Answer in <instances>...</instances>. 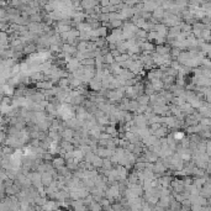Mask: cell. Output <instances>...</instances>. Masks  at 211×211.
Listing matches in <instances>:
<instances>
[{"mask_svg": "<svg viewBox=\"0 0 211 211\" xmlns=\"http://www.w3.org/2000/svg\"><path fill=\"white\" fill-rule=\"evenodd\" d=\"M158 5H157V1H146L145 4H143V8L146 11H152V10H154L156 8H157Z\"/></svg>", "mask_w": 211, "mask_h": 211, "instance_id": "obj_1", "label": "cell"}, {"mask_svg": "<svg viewBox=\"0 0 211 211\" xmlns=\"http://www.w3.org/2000/svg\"><path fill=\"white\" fill-rule=\"evenodd\" d=\"M64 162H66V159H64L63 157H59V158H56V159H53V167L54 168H61V167H63V164H64Z\"/></svg>", "mask_w": 211, "mask_h": 211, "instance_id": "obj_2", "label": "cell"}, {"mask_svg": "<svg viewBox=\"0 0 211 211\" xmlns=\"http://www.w3.org/2000/svg\"><path fill=\"white\" fill-rule=\"evenodd\" d=\"M157 53L159 56H166V54L169 53V48L168 47H163V46H157Z\"/></svg>", "mask_w": 211, "mask_h": 211, "instance_id": "obj_3", "label": "cell"}, {"mask_svg": "<svg viewBox=\"0 0 211 211\" xmlns=\"http://www.w3.org/2000/svg\"><path fill=\"white\" fill-rule=\"evenodd\" d=\"M163 12H164V11H163V9L157 6V8H156L154 10H153V16L156 17V19H160V17H163V15H164Z\"/></svg>", "mask_w": 211, "mask_h": 211, "instance_id": "obj_4", "label": "cell"}, {"mask_svg": "<svg viewBox=\"0 0 211 211\" xmlns=\"http://www.w3.org/2000/svg\"><path fill=\"white\" fill-rule=\"evenodd\" d=\"M62 136H63V138H64V140H67V141H68V140L73 138V136H74V134H73V131L71 130V128H67V130L62 134Z\"/></svg>", "mask_w": 211, "mask_h": 211, "instance_id": "obj_5", "label": "cell"}, {"mask_svg": "<svg viewBox=\"0 0 211 211\" xmlns=\"http://www.w3.org/2000/svg\"><path fill=\"white\" fill-rule=\"evenodd\" d=\"M80 63L83 66H94L95 64V59L94 58H83L80 61Z\"/></svg>", "mask_w": 211, "mask_h": 211, "instance_id": "obj_6", "label": "cell"}, {"mask_svg": "<svg viewBox=\"0 0 211 211\" xmlns=\"http://www.w3.org/2000/svg\"><path fill=\"white\" fill-rule=\"evenodd\" d=\"M38 88H43V89H51L52 88V82H41L37 84Z\"/></svg>", "mask_w": 211, "mask_h": 211, "instance_id": "obj_7", "label": "cell"}, {"mask_svg": "<svg viewBox=\"0 0 211 211\" xmlns=\"http://www.w3.org/2000/svg\"><path fill=\"white\" fill-rule=\"evenodd\" d=\"M148 100H149V96L148 95H143V96H138V104H142V105H146L148 103Z\"/></svg>", "mask_w": 211, "mask_h": 211, "instance_id": "obj_8", "label": "cell"}, {"mask_svg": "<svg viewBox=\"0 0 211 211\" xmlns=\"http://www.w3.org/2000/svg\"><path fill=\"white\" fill-rule=\"evenodd\" d=\"M104 61H106V63H114L115 59H114V57L111 56V53H106L104 57Z\"/></svg>", "mask_w": 211, "mask_h": 211, "instance_id": "obj_9", "label": "cell"}, {"mask_svg": "<svg viewBox=\"0 0 211 211\" xmlns=\"http://www.w3.org/2000/svg\"><path fill=\"white\" fill-rule=\"evenodd\" d=\"M110 53H111V56H112L114 58L117 57V56H120V51H119V49H115V51H111Z\"/></svg>", "mask_w": 211, "mask_h": 211, "instance_id": "obj_10", "label": "cell"}, {"mask_svg": "<svg viewBox=\"0 0 211 211\" xmlns=\"http://www.w3.org/2000/svg\"><path fill=\"white\" fill-rule=\"evenodd\" d=\"M42 157H43L45 159H53V157H52L51 154H45V153H43V154H42Z\"/></svg>", "mask_w": 211, "mask_h": 211, "instance_id": "obj_11", "label": "cell"}, {"mask_svg": "<svg viewBox=\"0 0 211 211\" xmlns=\"http://www.w3.org/2000/svg\"><path fill=\"white\" fill-rule=\"evenodd\" d=\"M101 5H103V6H108V5H110V4H109V0H103V1H101Z\"/></svg>", "mask_w": 211, "mask_h": 211, "instance_id": "obj_12", "label": "cell"}]
</instances>
